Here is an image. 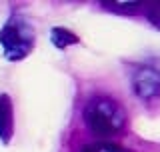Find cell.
<instances>
[{
    "instance_id": "7a4b0ae2",
    "label": "cell",
    "mask_w": 160,
    "mask_h": 152,
    "mask_svg": "<svg viewBox=\"0 0 160 152\" xmlns=\"http://www.w3.org/2000/svg\"><path fill=\"white\" fill-rule=\"evenodd\" d=\"M34 44H36V32L32 22L20 12L10 14L0 28V46H2L4 58L10 62L24 60L32 52Z\"/></svg>"
},
{
    "instance_id": "6da1fadb",
    "label": "cell",
    "mask_w": 160,
    "mask_h": 152,
    "mask_svg": "<svg viewBox=\"0 0 160 152\" xmlns=\"http://www.w3.org/2000/svg\"><path fill=\"white\" fill-rule=\"evenodd\" d=\"M82 118L90 132L100 138L116 136L126 128V110L118 100L104 94L92 96L88 100L82 110Z\"/></svg>"
},
{
    "instance_id": "ba28073f",
    "label": "cell",
    "mask_w": 160,
    "mask_h": 152,
    "mask_svg": "<svg viewBox=\"0 0 160 152\" xmlns=\"http://www.w3.org/2000/svg\"><path fill=\"white\" fill-rule=\"evenodd\" d=\"M146 18H148V22L152 24V26H156L160 28V2H150L148 6H146Z\"/></svg>"
},
{
    "instance_id": "277c9868",
    "label": "cell",
    "mask_w": 160,
    "mask_h": 152,
    "mask_svg": "<svg viewBox=\"0 0 160 152\" xmlns=\"http://www.w3.org/2000/svg\"><path fill=\"white\" fill-rule=\"evenodd\" d=\"M14 136V104L8 94H0V142L10 144Z\"/></svg>"
},
{
    "instance_id": "3957f363",
    "label": "cell",
    "mask_w": 160,
    "mask_h": 152,
    "mask_svg": "<svg viewBox=\"0 0 160 152\" xmlns=\"http://www.w3.org/2000/svg\"><path fill=\"white\" fill-rule=\"evenodd\" d=\"M130 86L144 102L160 100V58L134 64L130 68Z\"/></svg>"
},
{
    "instance_id": "5b68a950",
    "label": "cell",
    "mask_w": 160,
    "mask_h": 152,
    "mask_svg": "<svg viewBox=\"0 0 160 152\" xmlns=\"http://www.w3.org/2000/svg\"><path fill=\"white\" fill-rule=\"evenodd\" d=\"M50 42H52L58 50H64V48H68V46L78 44L80 38L72 32V30H68V28H64V26H54L52 30H50Z\"/></svg>"
},
{
    "instance_id": "8992f818",
    "label": "cell",
    "mask_w": 160,
    "mask_h": 152,
    "mask_svg": "<svg viewBox=\"0 0 160 152\" xmlns=\"http://www.w3.org/2000/svg\"><path fill=\"white\" fill-rule=\"evenodd\" d=\"M82 152H128V150L118 144H112V142H96V144L84 146Z\"/></svg>"
},
{
    "instance_id": "52a82bcc",
    "label": "cell",
    "mask_w": 160,
    "mask_h": 152,
    "mask_svg": "<svg viewBox=\"0 0 160 152\" xmlns=\"http://www.w3.org/2000/svg\"><path fill=\"white\" fill-rule=\"evenodd\" d=\"M104 8L108 10H116V12H136L140 8L138 2H104Z\"/></svg>"
}]
</instances>
